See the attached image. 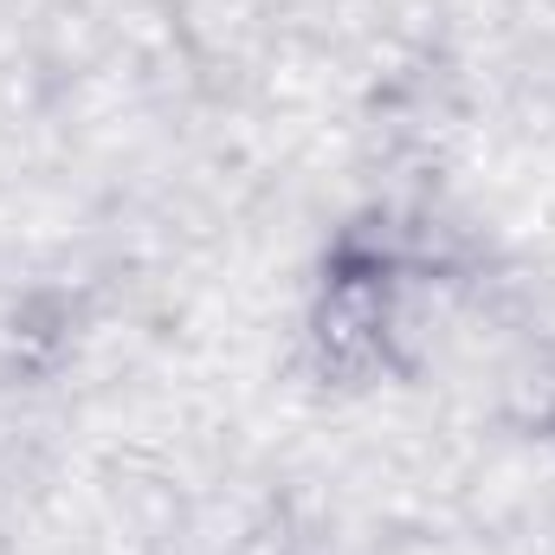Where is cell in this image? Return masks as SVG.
Here are the masks:
<instances>
[{"label":"cell","instance_id":"6da1fadb","mask_svg":"<svg viewBox=\"0 0 555 555\" xmlns=\"http://www.w3.org/2000/svg\"><path fill=\"white\" fill-rule=\"evenodd\" d=\"M317 356L336 375H369L388 362V272L382 266H336L317 310Z\"/></svg>","mask_w":555,"mask_h":555}]
</instances>
